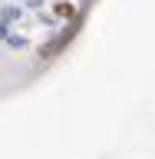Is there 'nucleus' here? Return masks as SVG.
<instances>
[{
	"label": "nucleus",
	"instance_id": "nucleus-4",
	"mask_svg": "<svg viewBox=\"0 0 155 159\" xmlns=\"http://www.w3.org/2000/svg\"><path fill=\"white\" fill-rule=\"evenodd\" d=\"M53 13H59V17H73V7H66V0H59V7H53Z\"/></svg>",
	"mask_w": 155,
	"mask_h": 159
},
{
	"label": "nucleus",
	"instance_id": "nucleus-3",
	"mask_svg": "<svg viewBox=\"0 0 155 159\" xmlns=\"http://www.w3.org/2000/svg\"><path fill=\"white\" fill-rule=\"evenodd\" d=\"M3 43H7V47H13V50H23V47H27V37H23V33H10Z\"/></svg>",
	"mask_w": 155,
	"mask_h": 159
},
{
	"label": "nucleus",
	"instance_id": "nucleus-5",
	"mask_svg": "<svg viewBox=\"0 0 155 159\" xmlns=\"http://www.w3.org/2000/svg\"><path fill=\"white\" fill-rule=\"evenodd\" d=\"M7 37H10V23H7V20H0V43H3Z\"/></svg>",
	"mask_w": 155,
	"mask_h": 159
},
{
	"label": "nucleus",
	"instance_id": "nucleus-1",
	"mask_svg": "<svg viewBox=\"0 0 155 159\" xmlns=\"http://www.w3.org/2000/svg\"><path fill=\"white\" fill-rule=\"evenodd\" d=\"M73 33H76V20H73V23H66V27H63V33H59L56 40H50L46 47L40 50V57H43V60H50V57H53V53H59V50L66 47L69 40H73Z\"/></svg>",
	"mask_w": 155,
	"mask_h": 159
},
{
	"label": "nucleus",
	"instance_id": "nucleus-2",
	"mask_svg": "<svg viewBox=\"0 0 155 159\" xmlns=\"http://www.w3.org/2000/svg\"><path fill=\"white\" fill-rule=\"evenodd\" d=\"M23 17H27V7H23V3H0V20H7L10 27L20 23Z\"/></svg>",
	"mask_w": 155,
	"mask_h": 159
}]
</instances>
